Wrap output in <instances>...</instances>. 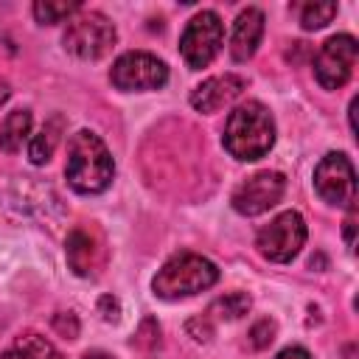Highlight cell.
<instances>
[{"label": "cell", "instance_id": "23", "mask_svg": "<svg viewBox=\"0 0 359 359\" xmlns=\"http://www.w3.org/2000/svg\"><path fill=\"white\" fill-rule=\"evenodd\" d=\"M53 328L65 337V339H76V334H79V323H76V317L67 311V314H56L53 317Z\"/></svg>", "mask_w": 359, "mask_h": 359}, {"label": "cell", "instance_id": "8", "mask_svg": "<svg viewBox=\"0 0 359 359\" xmlns=\"http://www.w3.org/2000/svg\"><path fill=\"white\" fill-rule=\"evenodd\" d=\"M314 188L323 202L337 208H351L356 202V171L342 151L325 154L314 168Z\"/></svg>", "mask_w": 359, "mask_h": 359}, {"label": "cell", "instance_id": "9", "mask_svg": "<svg viewBox=\"0 0 359 359\" xmlns=\"http://www.w3.org/2000/svg\"><path fill=\"white\" fill-rule=\"evenodd\" d=\"M356 53L359 45L351 34H337L331 39H325L314 56V76L325 90H339L356 65Z\"/></svg>", "mask_w": 359, "mask_h": 359}, {"label": "cell", "instance_id": "16", "mask_svg": "<svg viewBox=\"0 0 359 359\" xmlns=\"http://www.w3.org/2000/svg\"><path fill=\"white\" fill-rule=\"evenodd\" d=\"M250 311V294L244 292H233V294H224L219 300L210 303V309L205 311V317L213 323V320H238Z\"/></svg>", "mask_w": 359, "mask_h": 359}, {"label": "cell", "instance_id": "15", "mask_svg": "<svg viewBox=\"0 0 359 359\" xmlns=\"http://www.w3.org/2000/svg\"><path fill=\"white\" fill-rule=\"evenodd\" d=\"M31 112L28 109H14L6 115V121L0 123V149L3 151H20L22 143L28 140L31 135Z\"/></svg>", "mask_w": 359, "mask_h": 359}, {"label": "cell", "instance_id": "17", "mask_svg": "<svg viewBox=\"0 0 359 359\" xmlns=\"http://www.w3.org/2000/svg\"><path fill=\"white\" fill-rule=\"evenodd\" d=\"M14 348L22 351L28 359H65V356L53 348V342H48L45 337H39V334H34V331L20 334L17 342H14Z\"/></svg>", "mask_w": 359, "mask_h": 359}, {"label": "cell", "instance_id": "21", "mask_svg": "<svg viewBox=\"0 0 359 359\" xmlns=\"http://www.w3.org/2000/svg\"><path fill=\"white\" fill-rule=\"evenodd\" d=\"M132 342L137 348H154V345H160V325L154 320H143V325H140V331H137V337Z\"/></svg>", "mask_w": 359, "mask_h": 359}, {"label": "cell", "instance_id": "29", "mask_svg": "<svg viewBox=\"0 0 359 359\" xmlns=\"http://www.w3.org/2000/svg\"><path fill=\"white\" fill-rule=\"evenodd\" d=\"M6 98H8V84H6L3 79H0V104H3Z\"/></svg>", "mask_w": 359, "mask_h": 359}, {"label": "cell", "instance_id": "25", "mask_svg": "<svg viewBox=\"0 0 359 359\" xmlns=\"http://www.w3.org/2000/svg\"><path fill=\"white\" fill-rule=\"evenodd\" d=\"M353 230H356V205H351L348 210V219H345V238H348V247L353 252Z\"/></svg>", "mask_w": 359, "mask_h": 359}, {"label": "cell", "instance_id": "4", "mask_svg": "<svg viewBox=\"0 0 359 359\" xmlns=\"http://www.w3.org/2000/svg\"><path fill=\"white\" fill-rule=\"evenodd\" d=\"M115 39H118V31L109 22V17H104L101 11H81L76 20L67 22V31L62 36L65 50L87 62L107 56Z\"/></svg>", "mask_w": 359, "mask_h": 359}, {"label": "cell", "instance_id": "20", "mask_svg": "<svg viewBox=\"0 0 359 359\" xmlns=\"http://www.w3.org/2000/svg\"><path fill=\"white\" fill-rule=\"evenodd\" d=\"M247 339H250V345L255 348V351H261V348H266L272 339H275V323L272 320H258L252 328H250V334H247Z\"/></svg>", "mask_w": 359, "mask_h": 359}, {"label": "cell", "instance_id": "27", "mask_svg": "<svg viewBox=\"0 0 359 359\" xmlns=\"http://www.w3.org/2000/svg\"><path fill=\"white\" fill-rule=\"evenodd\" d=\"M0 359H28L22 351H17V348H11V351H6V353H0Z\"/></svg>", "mask_w": 359, "mask_h": 359}, {"label": "cell", "instance_id": "5", "mask_svg": "<svg viewBox=\"0 0 359 359\" xmlns=\"http://www.w3.org/2000/svg\"><path fill=\"white\" fill-rule=\"evenodd\" d=\"M224 42V25L216 11H199L188 20L182 36H180V53L191 70L208 67Z\"/></svg>", "mask_w": 359, "mask_h": 359}, {"label": "cell", "instance_id": "13", "mask_svg": "<svg viewBox=\"0 0 359 359\" xmlns=\"http://www.w3.org/2000/svg\"><path fill=\"white\" fill-rule=\"evenodd\" d=\"M65 255H67L70 269L79 278L95 275V269H98V244H95V238L84 227L70 230V236L65 241Z\"/></svg>", "mask_w": 359, "mask_h": 359}, {"label": "cell", "instance_id": "7", "mask_svg": "<svg viewBox=\"0 0 359 359\" xmlns=\"http://www.w3.org/2000/svg\"><path fill=\"white\" fill-rule=\"evenodd\" d=\"M303 244H306V222L297 210H286L275 216L266 227H261L255 238L258 252L275 264H289L300 252Z\"/></svg>", "mask_w": 359, "mask_h": 359}, {"label": "cell", "instance_id": "10", "mask_svg": "<svg viewBox=\"0 0 359 359\" xmlns=\"http://www.w3.org/2000/svg\"><path fill=\"white\" fill-rule=\"evenodd\" d=\"M283 191H286V177L280 171H258V174L247 177L233 191L230 205L241 216H258V213H266L269 208H275L280 202Z\"/></svg>", "mask_w": 359, "mask_h": 359}, {"label": "cell", "instance_id": "26", "mask_svg": "<svg viewBox=\"0 0 359 359\" xmlns=\"http://www.w3.org/2000/svg\"><path fill=\"white\" fill-rule=\"evenodd\" d=\"M275 359H311V353L306 348H300V345H292V348H283Z\"/></svg>", "mask_w": 359, "mask_h": 359}, {"label": "cell", "instance_id": "2", "mask_svg": "<svg viewBox=\"0 0 359 359\" xmlns=\"http://www.w3.org/2000/svg\"><path fill=\"white\" fill-rule=\"evenodd\" d=\"M222 140L236 160H258L275 143V121L264 104L247 101L230 112Z\"/></svg>", "mask_w": 359, "mask_h": 359}, {"label": "cell", "instance_id": "3", "mask_svg": "<svg viewBox=\"0 0 359 359\" xmlns=\"http://www.w3.org/2000/svg\"><path fill=\"white\" fill-rule=\"evenodd\" d=\"M216 280H219V269L210 258L196 252H180V255H171L157 269L151 289L163 300H180V297H191L210 289Z\"/></svg>", "mask_w": 359, "mask_h": 359}, {"label": "cell", "instance_id": "18", "mask_svg": "<svg viewBox=\"0 0 359 359\" xmlns=\"http://www.w3.org/2000/svg\"><path fill=\"white\" fill-rule=\"evenodd\" d=\"M76 11H81L79 3H56V0H39V3H34V17H36V22H42V25L62 22V20H67V17L76 14Z\"/></svg>", "mask_w": 359, "mask_h": 359}, {"label": "cell", "instance_id": "24", "mask_svg": "<svg viewBox=\"0 0 359 359\" xmlns=\"http://www.w3.org/2000/svg\"><path fill=\"white\" fill-rule=\"evenodd\" d=\"M98 314L107 320V323H118L121 320V303L112 297V294H104L98 300Z\"/></svg>", "mask_w": 359, "mask_h": 359}, {"label": "cell", "instance_id": "28", "mask_svg": "<svg viewBox=\"0 0 359 359\" xmlns=\"http://www.w3.org/2000/svg\"><path fill=\"white\" fill-rule=\"evenodd\" d=\"M81 359H112L109 353H104V351H90V353H84Z\"/></svg>", "mask_w": 359, "mask_h": 359}, {"label": "cell", "instance_id": "14", "mask_svg": "<svg viewBox=\"0 0 359 359\" xmlns=\"http://www.w3.org/2000/svg\"><path fill=\"white\" fill-rule=\"evenodd\" d=\"M62 129H65V118L62 115H53V118H48L42 123V129L36 135H31L28 157H31L34 165H45L53 157V151H56V146L62 140Z\"/></svg>", "mask_w": 359, "mask_h": 359}, {"label": "cell", "instance_id": "12", "mask_svg": "<svg viewBox=\"0 0 359 359\" xmlns=\"http://www.w3.org/2000/svg\"><path fill=\"white\" fill-rule=\"evenodd\" d=\"M264 36V14L261 8H244L236 22H233V36H230V56L236 62H247Z\"/></svg>", "mask_w": 359, "mask_h": 359}, {"label": "cell", "instance_id": "1", "mask_svg": "<svg viewBox=\"0 0 359 359\" xmlns=\"http://www.w3.org/2000/svg\"><path fill=\"white\" fill-rule=\"evenodd\" d=\"M112 174H115V163L107 143L90 129H79L67 146L65 177L70 188L79 194H101L109 188Z\"/></svg>", "mask_w": 359, "mask_h": 359}, {"label": "cell", "instance_id": "6", "mask_svg": "<svg viewBox=\"0 0 359 359\" xmlns=\"http://www.w3.org/2000/svg\"><path fill=\"white\" fill-rule=\"evenodd\" d=\"M109 81L123 93H143V90H160L168 81V67L163 59L146 50H129L115 59L109 70Z\"/></svg>", "mask_w": 359, "mask_h": 359}, {"label": "cell", "instance_id": "19", "mask_svg": "<svg viewBox=\"0 0 359 359\" xmlns=\"http://www.w3.org/2000/svg\"><path fill=\"white\" fill-rule=\"evenodd\" d=\"M337 17V3H306L300 8V25L306 31H317L323 25H328L331 20Z\"/></svg>", "mask_w": 359, "mask_h": 359}, {"label": "cell", "instance_id": "11", "mask_svg": "<svg viewBox=\"0 0 359 359\" xmlns=\"http://www.w3.org/2000/svg\"><path fill=\"white\" fill-rule=\"evenodd\" d=\"M247 81L236 73H224V76H210L202 84H196L191 90V107L196 112H219L222 107H227L230 101H236L244 93Z\"/></svg>", "mask_w": 359, "mask_h": 359}, {"label": "cell", "instance_id": "22", "mask_svg": "<svg viewBox=\"0 0 359 359\" xmlns=\"http://www.w3.org/2000/svg\"><path fill=\"white\" fill-rule=\"evenodd\" d=\"M188 334H191L196 342H208V339L213 337V323L202 314V317H196V320L188 323Z\"/></svg>", "mask_w": 359, "mask_h": 359}]
</instances>
